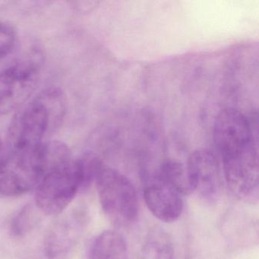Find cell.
<instances>
[{
  "mask_svg": "<svg viewBox=\"0 0 259 259\" xmlns=\"http://www.w3.org/2000/svg\"><path fill=\"white\" fill-rule=\"evenodd\" d=\"M66 113L64 92L56 86L45 89L24 104L9 127L8 151H30L43 144L60 126Z\"/></svg>",
  "mask_w": 259,
  "mask_h": 259,
  "instance_id": "cell-1",
  "label": "cell"
},
{
  "mask_svg": "<svg viewBox=\"0 0 259 259\" xmlns=\"http://www.w3.org/2000/svg\"><path fill=\"white\" fill-rule=\"evenodd\" d=\"M35 189V204L38 210L47 215L60 214L78 191L84 189L81 158L72 157L51 165Z\"/></svg>",
  "mask_w": 259,
  "mask_h": 259,
  "instance_id": "cell-2",
  "label": "cell"
},
{
  "mask_svg": "<svg viewBox=\"0 0 259 259\" xmlns=\"http://www.w3.org/2000/svg\"><path fill=\"white\" fill-rule=\"evenodd\" d=\"M95 182L106 216L116 225L133 224L139 213V201L132 182L119 171L104 164Z\"/></svg>",
  "mask_w": 259,
  "mask_h": 259,
  "instance_id": "cell-3",
  "label": "cell"
},
{
  "mask_svg": "<svg viewBox=\"0 0 259 259\" xmlns=\"http://www.w3.org/2000/svg\"><path fill=\"white\" fill-rule=\"evenodd\" d=\"M40 145L33 151H4L0 160V194L19 196L36 188L45 174Z\"/></svg>",
  "mask_w": 259,
  "mask_h": 259,
  "instance_id": "cell-4",
  "label": "cell"
},
{
  "mask_svg": "<svg viewBox=\"0 0 259 259\" xmlns=\"http://www.w3.org/2000/svg\"><path fill=\"white\" fill-rule=\"evenodd\" d=\"M254 130L245 114L233 108L221 110L213 124V137L221 162L257 149Z\"/></svg>",
  "mask_w": 259,
  "mask_h": 259,
  "instance_id": "cell-5",
  "label": "cell"
},
{
  "mask_svg": "<svg viewBox=\"0 0 259 259\" xmlns=\"http://www.w3.org/2000/svg\"><path fill=\"white\" fill-rule=\"evenodd\" d=\"M40 58L32 55L0 72V115L9 114L26 104L37 88Z\"/></svg>",
  "mask_w": 259,
  "mask_h": 259,
  "instance_id": "cell-6",
  "label": "cell"
},
{
  "mask_svg": "<svg viewBox=\"0 0 259 259\" xmlns=\"http://www.w3.org/2000/svg\"><path fill=\"white\" fill-rule=\"evenodd\" d=\"M188 179L192 192L202 198H217L222 187V165L215 153L207 148L195 150L186 164Z\"/></svg>",
  "mask_w": 259,
  "mask_h": 259,
  "instance_id": "cell-7",
  "label": "cell"
},
{
  "mask_svg": "<svg viewBox=\"0 0 259 259\" xmlns=\"http://www.w3.org/2000/svg\"><path fill=\"white\" fill-rule=\"evenodd\" d=\"M143 192L147 207L159 221L175 222L181 216L183 195L155 174L146 180Z\"/></svg>",
  "mask_w": 259,
  "mask_h": 259,
  "instance_id": "cell-8",
  "label": "cell"
},
{
  "mask_svg": "<svg viewBox=\"0 0 259 259\" xmlns=\"http://www.w3.org/2000/svg\"><path fill=\"white\" fill-rule=\"evenodd\" d=\"M81 213L69 211L59 218L47 233L45 249L51 259L67 256L75 246L81 230Z\"/></svg>",
  "mask_w": 259,
  "mask_h": 259,
  "instance_id": "cell-9",
  "label": "cell"
},
{
  "mask_svg": "<svg viewBox=\"0 0 259 259\" xmlns=\"http://www.w3.org/2000/svg\"><path fill=\"white\" fill-rule=\"evenodd\" d=\"M126 241L116 230H106L94 240L89 259H127Z\"/></svg>",
  "mask_w": 259,
  "mask_h": 259,
  "instance_id": "cell-10",
  "label": "cell"
},
{
  "mask_svg": "<svg viewBox=\"0 0 259 259\" xmlns=\"http://www.w3.org/2000/svg\"><path fill=\"white\" fill-rule=\"evenodd\" d=\"M154 174L174 186L183 196L192 192L188 179L186 166L179 162L166 160L160 165Z\"/></svg>",
  "mask_w": 259,
  "mask_h": 259,
  "instance_id": "cell-11",
  "label": "cell"
},
{
  "mask_svg": "<svg viewBox=\"0 0 259 259\" xmlns=\"http://www.w3.org/2000/svg\"><path fill=\"white\" fill-rule=\"evenodd\" d=\"M145 259H174V247L169 236L160 230L150 233L143 248Z\"/></svg>",
  "mask_w": 259,
  "mask_h": 259,
  "instance_id": "cell-12",
  "label": "cell"
},
{
  "mask_svg": "<svg viewBox=\"0 0 259 259\" xmlns=\"http://www.w3.org/2000/svg\"><path fill=\"white\" fill-rule=\"evenodd\" d=\"M35 223L36 218L33 207L30 204L24 206L12 221V232L16 236H22L28 233Z\"/></svg>",
  "mask_w": 259,
  "mask_h": 259,
  "instance_id": "cell-13",
  "label": "cell"
},
{
  "mask_svg": "<svg viewBox=\"0 0 259 259\" xmlns=\"http://www.w3.org/2000/svg\"><path fill=\"white\" fill-rule=\"evenodd\" d=\"M17 33L13 25L0 22V61L7 58L14 50Z\"/></svg>",
  "mask_w": 259,
  "mask_h": 259,
  "instance_id": "cell-14",
  "label": "cell"
},
{
  "mask_svg": "<svg viewBox=\"0 0 259 259\" xmlns=\"http://www.w3.org/2000/svg\"><path fill=\"white\" fill-rule=\"evenodd\" d=\"M4 153V143H3L2 139H0V160L2 158Z\"/></svg>",
  "mask_w": 259,
  "mask_h": 259,
  "instance_id": "cell-15",
  "label": "cell"
}]
</instances>
